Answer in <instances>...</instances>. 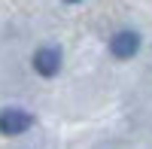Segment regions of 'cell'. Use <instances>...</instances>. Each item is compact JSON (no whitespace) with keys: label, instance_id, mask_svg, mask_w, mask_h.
I'll list each match as a JSON object with an SVG mask.
<instances>
[{"label":"cell","instance_id":"obj_4","mask_svg":"<svg viewBox=\"0 0 152 149\" xmlns=\"http://www.w3.org/2000/svg\"><path fill=\"white\" fill-rule=\"evenodd\" d=\"M67 3H79V0H67Z\"/></svg>","mask_w":152,"mask_h":149},{"label":"cell","instance_id":"obj_2","mask_svg":"<svg viewBox=\"0 0 152 149\" xmlns=\"http://www.w3.org/2000/svg\"><path fill=\"white\" fill-rule=\"evenodd\" d=\"M137 49H140V37L134 31H119L110 40V52L116 58H131V55H137Z\"/></svg>","mask_w":152,"mask_h":149},{"label":"cell","instance_id":"obj_3","mask_svg":"<svg viewBox=\"0 0 152 149\" xmlns=\"http://www.w3.org/2000/svg\"><path fill=\"white\" fill-rule=\"evenodd\" d=\"M34 67H37V73L40 76H55L58 73V67H61V52L58 49H40V52L34 55Z\"/></svg>","mask_w":152,"mask_h":149},{"label":"cell","instance_id":"obj_1","mask_svg":"<svg viewBox=\"0 0 152 149\" xmlns=\"http://www.w3.org/2000/svg\"><path fill=\"white\" fill-rule=\"evenodd\" d=\"M31 125H34V116L24 113V110H3V113H0V131L9 134V137L28 131Z\"/></svg>","mask_w":152,"mask_h":149}]
</instances>
